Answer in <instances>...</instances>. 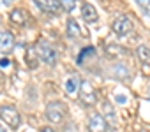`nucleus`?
I'll list each match as a JSON object with an SVG mask.
<instances>
[{"label":"nucleus","mask_w":150,"mask_h":132,"mask_svg":"<svg viewBox=\"0 0 150 132\" xmlns=\"http://www.w3.org/2000/svg\"><path fill=\"white\" fill-rule=\"evenodd\" d=\"M35 51H37V56H39V60H42L46 65H50V67H53V65H57V58H58V55H57V49L48 42V41H39L37 44H35Z\"/></svg>","instance_id":"1"},{"label":"nucleus","mask_w":150,"mask_h":132,"mask_svg":"<svg viewBox=\"0 0 150 132\" xmlns=\"http://www.w3.org/2000/svg\"><path fill=\"white\" fill-rule=\"evenodd\" d=\"M46 118L51 123H64L67 118V106L60 100L50 102L46 106Z\"/></svg>","instance_id":"2"},{"label":"nucleus","mask_w":150,"mask_h":132,"mask_svg":"<svg viewBox=\"0 0 150 132\" xmlns=\"http://www.w3.org/2000/svg\"><path fill=\"white\" fill-rule=\"evenodd\" d=\"M0 118H2L13 130L21 125V116L16 107L13 106H0Z\"/></svg>","instance_id":"3"},{"label":"nucleus","mask_w":150,"mask_h":132,"mask_svg":"<svg viewBox=\"0 0 150 132\" xmlns=\"http://www.w3.org/2000/svg\"><path fill=\"white\" fill-rule=\"evenodd\" d=\"M80 100L85 106H94L97 102V92L92 86V83L87 81V79H81L80 81Z\"/></svg>","instance_id":"4"},{"label":"nucleus","mask_w":150,"mask_h":132,"mask_svg":"<svg viewBox=\"0 0 150 132\" xmlns=\"http://www.w3.org/2000/svg\"><path fill=\"white\" fill-rule=\"evenodd\" d=\"M111 30L117 34V35H120V37H124V35H127V34H131L132 32V21L127 18V16H118L113 23H111Z\"/></svg>","instance_id":"5"},{"label":"nucleus","mask_w":150,"mask_h":132,"mask_svg":"<svg viewBox=\"0 0 150 132\" xmlns=\"http://www.w3.org/2000/svg\"><path fill=\"white\" fill-rule=\"evenodd\" d=\"M108 123L103 114H92L88 120V132H106Z\"/></svg>","instance_id":"6"},{"label":"nucleus","mask_w":150,"mask_h":132,"mask_svg":"<svg viewBox=\"0 0 150 132\" xmlns=\"http://www.w3.org/2000/svg\"><path fill=\"white\" fill-rule=\"evenodd\" d=\"M34 2L46 13L50 14H58L60 13V0H34Z\"/></svg>","instance_id":"7"},{"label":"nucleus","mask_w":150,"mask_h":132,"mask_svg":"<svg viewBox=\"0 0 150 132\" xmlns=\"http://www.w3.org/2000/svg\"><path fill=\"white\" fill-rule=\"evenodd\" d=\"M81 16L87 23H97V20H99V14H97L96 7L92 4H87V2L81 6Z\"/></svg>","instance_id":"8"},{"label":"nucleus","mask_w":150,"mask_h":132,"mask_svg":"<svg viewBox=\"0 0 150 132\" xmlns=\"http://www.w3.org/2000/svg\"><path fill=\"white\" fill-rule=\"evenodd\" d=\"M9 20L18 25V27H27L28 25V14L25 9H14L11 14H9Z\"/></svg>","instance_id":"9"},{"label":"nucleus","mask_w":150,"mask_h":132,"mask_svg":"<svg viewBox=\"0 0 150 132\" xmlns=\"http://www.w3.org/2000/svg\"><path fill=\"white\" fill-rule=\"evenodd\" d=\"M14 46V35L11 32L0 30V51H9Z\"/></svg>","instance_id":"10"},{"label":"nucleus","mask_w":150,"mask_h":132,"mask_svg":"<svg viewBox=\"0 0 150 132\" xmlns=\"http://www.w3.org/2000/svg\"><path fill=\"white\" fill-rule=\"evenodd\" d=\"M65 32H67V35L71 37V39H80L81 37V28H80V25L76 23V20H67V23H65Z\"/></svg>","instance_id":"11"},{"label":"nucleus","mask_w":150,"mask_h":132,"mask_svg":"<svg viewBox=\"0 0 150 132\" xmlns=\"http://www.w3.org/2000/svg\"><path fill=\"white\" fill-rule=\"evenodd\" d=\"M25 60H27V63H28V67H30V69H35V67H37V62H39V56H37L35 46H30V48L27 49Z\"/></svg>","instance_id":"12"},{"label":"nucleus","mask_w":150,"mask_h":132,"mask_svg":"<svg viewBox=\"0 0 150 132\" xmlns=\"http://www.w3.org/2000/svg\"><path fill=\"white\" fill-rule=\"evenodd\" d=\"M136 53H138V58L143 62V63H150V49L145 46V44H141V46H138V49H136Z\"/></svg>","instance_id":"13"},{"label":"nucleus","mask_w":150,"mask_h":132,"mask_svg":"<svg viewBox=\"0 0 150 132\" xmlns=\"http://www.w3.org/2000/svg\"><path fill=\"white\" fill-rule=\"evenodd\" d=\"M80 88V81L76 79V78H69L67 81H65V92L67 93H76V90Z\"/></svg>","instance_id":"14"},{"label":"nucleus","mask_w":150,"mask_h":132,"mask_svg":"<svg viewBox=\"0 0 150 132\" xmlns=\"http://www.w3.org/2000/svg\"><path fill=\"white\" fill-rule=\"evenodd\" d=\"M60 6H62V9H64V11L72 13V11H74V7H76V0H60Z\"/></svg>","instance_id":"15"},{"label":"nucleus","mask_w":150,"mask_h":132,"mask_svg":"<svg viewBox=\"0 0 150 132\" xmlns=\"http://www.w3.org/2000/svg\"><path fill=\"white\" fill-rule=\"evenodd\" d=\"M92 51H94V48H90V46H88V48H85V49H83V51H81V53H80V56H78V62H80V63H81V60H83V58H85V56H87V55H90V53H92Z\"/></svg>","instance_id":"16"},{"label":"nucleus","mask_w":150,"mask_h":132,"mask_svg":"<svg viewBox=\"0 0 150 132\" xmlns=\"http://www.w3.org/2000/svg\"><path fill=\"white\" fill-rule=\"evenodd\" d=\"M136 2H138L145 11H148V13H150V0H136Z\"/></svg>","instance_id":"17"},{"label":"nucleus","mask_w":150,"mask_h":132,"mask_svg":"<svg viewBox=\"0 0 150 132\" xmlns=\"http://www.w3.org/2000/svg\"><path fill=\"white\" fill-rule=\"evenodd\" d=\"M9 65H11L9 58H0V67H9Z\"/></svg>","instance_id":"18"},{"label":"nucleus","mask_w":150,"mask_h":132,"mask_svg":"<svg viewBox=\"0 0 150 132\" xmlns=\"http://www.w3.org/2000/svg\"><path fill=\"white\" fill-rule=\"evenodd\" d=\"M41 132H57V130H53L51 127H42V128H41Z\"/></svg>","instance_id":"19"},{"label":"nucleus","mask_w":150,"mask_h":132,"mask_svg":"<svg viewBox=\"0 0 150 132\" xmlns=\"http://www.w3.org/2000/svg\"><path fill=\"white\" fill-rule=\"evenodd\" d=\"M117 100H118V102H125L127 99H125V95H124V97H122V95H117Z\"/></svg>","instance_id":"20"},{"label":"nucleus","mask_w":150,"mask_h":132,"mask_svg":"<svg viewBox=\"0 0 150 132\" xmlns=\"http://www.w3.org/2000/svg\"><path fill=\"white\" fill-rule=\"evenodd\" d=\"M2 2H4L6 6H11V0H2Z\"/></svg>","instance_id":"21"},{"label":"nucleus","mask_w":150,"mask_h":132,"mask_svg":"<svg viewBox=\"0 0 150 132\" xmlns=\"http://www.w3.org/2000/svg\"><path fill=\"white\" fill-rule=\"evenodd\" d=\"M0 132H6V130H4V127H2V125H0Z\"/></svg>","instance_id":"22"}]
</instances>
